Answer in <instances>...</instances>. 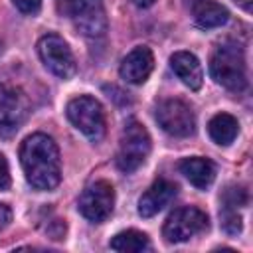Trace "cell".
<instances>
[{
	"instance_id": "1",
	"label": "cell",
	"mask_w": 253,
	"mask_h": 253,
	"mask_svg": "<svg viewBox=\"0 0 253 253\" xmlns=\"http://www.w3.org/2000/svg\"><path fill=\"white\" fill-rule=\"evenodd\" d=\"M20 164L34 190H53L61 180V160L55 140L43 132H34L20 146Z\"/></svg>"
},
{
	"instance_id": "2",
	"label": "cell",
	"mask_w": 253,
	"mask_h": 253,
	"mask_svg": "<svg viewBox=\"0 0 253 253\" xmlns=\"http://www.w3.org/2000/svg\"><path fill=\"white\" fill-rule=\"evenodd\" d=\"M211 79L227 91L241 93L247 87V63L243 49L233 42H223L215 47L210 59Z\"/></svg>"
},
{
	"instance_id": "3",
	"label": "cell",
	"mask_w": 253,
	"mask_h": 253,
	"mask_svg": "<svg viewBox=\"0 0 253 253\" xmlns=\"http://www.w3.org/2000/svg\"><path fill=\"white\" fill-rule=\"evenodd\" d=\"M57 10L87 38H101L107 32L103 0H57Z\"/></svg>"
},
{
	"instance_id": "4",
	"label": "cell",
	"mask_w": 253,
	"mask_h": 253,
	"mask_svg": "<svg viewBox=\"0 0 253 253\" xmlns=\"http://www.w3.org/2000/svg\"><path fill=\"white\" fill-rule=\"evenodd\" d=\"M65 113H67V119L71 121V125L79 132H83L89 140L97 142L105 136V126H107L105 111L95 97L79 95V97L71 99L67 103Z\"/></svg>"
},
{
	"instance_id": "5",
	"label": "cell",
	"mask_w": 253,
	"mask_h": 253,
	"mask_svg": "<svg viewBox=\"0 0 253 253\" xmlns=\"http://www.w3.org/2000/svg\"><path fill=\"white\" fill-rule=\"evenodd\" d=\"M150 152V134L138 121H128L123 128L117 152L119 170L130 174L140 168Z\"/></svg>"
},
{
	"instance_id": "6",
	"label": "cell",
	"mask_w": 253,
	"mask_h": 253,
	"mask_svg": "<svg viewBox=\"0 0 253 253\" xmlns=\"http://www.w3.org/2000/svg\"><path fill=\"white\" fill-rule=\"evenodd\" d=\"M210 227V219L206 211L194 206L178 208L168 215L162 227V235L168 243H184L200 233H204Z\"/></svg>"
},
{
	"instance_id": "7",
	"label": "cell",
	"mask_w": 253,
	"mask_h": 253,
	"mask_svg": "<svg viewBox=\"0 0 253 253\" xmlns=\"http://www.w3.org/2000/svg\"><path fill=\"white\" fill-rule=\"evenodd\" d=\"M156 123L170 136H190L196 130V117L188 103L182 99H166L156 107Z\"/></svg>"
},
{
	"instance_id": "8",
	"label": "cell",
	"mask_w": 253,
	"mask_h": 253,
	"mask_svg": "<svg viewBox=\"0 0 253 253\" xmlns=\"http://www.w3.org/2000/svg\"><path fill=\"white\" fill-rule=\"evenodd\" d=\"M38 53L43 61V65L57 75L59 79H69L75 75L77 65L75 57L67 45V42L57 34H45L38 42Z\"/></svg>"
},
{
	"instance_id": "9",
	"label": "cell",
	"mask_w": 253,
	"mask_h": 253,
	"mask_svg": "<svg viewBox=\"0 0 253 253\" xmlns=\"http://www.w3.org/2000/svg\"><path fill=\"white\" fill-rule=\"evenodd\" d=\"M77 208L83 217L93 223H103L115 208V190L107 180L91 182L79 196Z\"/></svg>"
},
{
	"instance_id": "10",
	"label": "cell",
	"mask_w": 253,
	"mask_h": 253,
	"mask_svg": "<svg viewBox=\"0 0 253 253\" xmlns=\"http://www.w3.org/2000/svg\"><path fill=\"white\" fill-rule=\"evenodd\" d=\"M30 113L28 97L22 89L0 83V136L14 134Z\"/></svg>"
},
{
	"instance_id": "11",
	"label": "cell",
	"mask_w": 253,
	"mask_h": 253,
	"mask_svg": "<svg viewBox=\"0 0 253 253\" xmlns=\"http://www.w3.org/2000/svg\"><path fill=\"white\" fill-rule=\"evenodd\" d=\"M154 69V55L146 45H138L132 51L126 53V57L121 61V77L132 85H140L148 79V75Z\"/></svg>"
},
{
	"instance_id": "12",
	"label": "cell",
	"mask_w": 253,
	"mask_h": 253,
	"mask_svg": "<svg viewBox=\"0 0 253 253\" xmlns=\"http://www.w3.org/2000/svg\"><path fill=\"white\" fill-rule=\"evenodd\" d=\"M176 196V184H172L170 180H156L138 200V213L142 217H152L158 211H162Z\"/></svg>"
},
{
	"instance_id": "13",
	"label": "cell",
	"mask_w": 253,
	"mask_h": 253,
	"mask_svg": "<svg viewBox=\"0 0 253 253\" xmlns=\"http://www.w3.org/2000/svg\"><path fill=\"white\" fill-rule=\"evenodd\" d=\"M170 67H172V71L178 75V79L186 87H190L194 91H198L202 87V83H204V71H202L200 59L194 53H190V51H176V53H172Z\"/></svg>"
},
{
	"instance_id": "14",
	"label": "cell",
	"mask_w": 253,
	"mask_h": 253,
	"mask_svg": "<svg viewBox=\"0 0 253 253\" xmlns=\"http://www.w3.org/2000/svg\"><path fill=\"white\" fill-rule=\"evenodd\" d=\"M192 18L196 26L210 30V28H219L229 20V12L225 6H221L215 0H194L192 4Z\"/></svg>"
},
{
	"instance_id": "15",
	"label": "cell",
	"mask_w": 253,
	"mask_h": 253,
	"mask_svg": "<svg viewBox=\"0 0 253 253\" xmlns=\"http://www.w3.org/2000/svg\"><path fill=\"white\" fill-rule=\"evenodd\" d=\"M180 172L188 178L190 184L202 190L208 188L215 180V164L210 158H202V156L184 158L180 162Z\"/></svg>"
},
{
	"instance_id": "16",
	"label": "cell",
	"mask_w": 253,
	"mask_h": 253,
	"mask_svg": "<svg viewBox=\"0 0 253 253\" xmlns=\"http://www.w3.org/2000/svg\"><path fill=\"white\" fill-rule=\"evenodd\" d=\"M208 132L211 136V140L219 146H229L237 132H239V123L233 115L229 113H217L215 117H211V121L208 123Z\"/></svg>"
},
{
	"instance_id": "17",
	"label": "cell",
	"mask_w": 253,
	"mask_h": 253,
	"mask_svg": "<svg viewBox=\"0 0 253 253\" xmlns=\"http://www.w3.org/2000/svg\"><path fill=\"white\" fill-rule=\"evenodd\" d=\"M109 247L113 251H123V253H142V251H148L150 249V239L142 231L126 229V231L117 233L111 239Z\"/></svg>"
},
{
	"instance_id": "18",
	"label": "cell",
	"mask_w": 253,
	"mask_h": 253,
	"mask_svg": "<svg viewBox=\"0 0 253 253\" xmlns=\"http://www.w3.org/2000/svg\"><path fill=\"white\" fill-rule=\"evenodd\" d=\"M245 202H247V194L241 186H229L221 196V206L225 210H237L239 206H245Z\"/></svg>"
},
{
	"instance_id": "19",
	"label": "cell",
	"mask_w": 253,
	"mask_h": 253,
	"mask_svg": "<svg viewBox=\"0 0 253 253\" xmlns=\"http://www.w3.org/2000/svg\"><path fill=\"white\" fill-rule=\"evenodd\" d=\"M221 227L229 235H237L241 231V215L237 210H221Z\"/></svg>"
},
{
	"instance_id": "20",
	"label": "cell",
	"mask_w": 253,
	"mask_h": 253,
	"mask_svg": "<svg viewBox=\"0 0 253 253\" xmlns=\"http://www.w3.org/2000/svg\"><path fill=\"white\" fill-rule=\"evenodd\" d=\"M12 2L22 14H30V16L38 14L42 8V0H12Z\"/></svg>"
},
{
	"instance_id": "21",
	"label": "cell",
	"mask_w": 253,
	"mask_h": 253,
	"mask_svg": "<svg viewBox=\"0 0 253 253\" xmlns=\"http://www.w3.org/2000/svg\"><path fill=\"white\" fill-rule=\"evenodd\" d=\"M8 186H10V168H8L4 154L0 152V192L8 190Z\"/></svg>"
},
{
	"instance_id": "22",
	"label": "cell",
	"mask_w": 253,
	"mask_h": 253,
	"mask_svg": "<svg viewBox=\"0 0 253 253\" xmlns=\"http://www.w3.org/2000/svg\"><path fill=\"white\" fill-rule=\"evenodd\" d=\"M10 221H12V210H10V206L0 202V231H4L10 225Z\"/></svg>"
},
{
	"instance_id": "23",
	"label": "cell",
	"mask_w": 253,
	"mask_h": 253,
	"mask_svg": "<svg viewBox=\"0 0 253 253\" xmlns=\"http://www.w3.org/2000/svg\"><path fill=\"white\" fill-rule=\"evenodd\" d=\"M237 6H241L245 12H251V4H253V0H233Z\"/></svg>"
},
{
	"instance_id": "24",
	"label": "cell",
	"mask_w": 253,
	"mask_h": 253,
	"mask_svg": "<svg viewBox=\"0 0 253 253\" xmlns=\"http://www.w3.org/2000/svg\"><path fill=\"white\" fill-rule=\"evenodd\" d=\"M132 2H134L138 8H148V6H152L156 0H132Z\"/></svg>"
}]
</instances>
